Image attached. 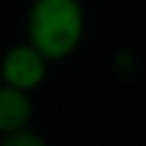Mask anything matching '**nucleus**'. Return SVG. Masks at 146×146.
I'll list each match as a JSON object with an SVG mask.
<instances>
[{
  "label": "nucleus",
  "instance_id": "obj_1",
  "mask_svg": "<svg viewBox=\"0 0 146 146\" xmlns=\"http://www.w3.org/2000/svg\"><path fill=\"white\" fill-rule=\"evenodd\" d=\"M87 14L81 0H33L25 19V41L49 62L68 60L84 41Z\"/></svg>",
  "mask_w": 146,
  "mask_h": 146
},
{
  "label": "nucleus",
  "instance_id": "obj_2",
  "mask_svg": "<svg viewBox=\"0 0 146 146\" xmlns=\"http://www.w3.org/2000/svg\"><path fill=\"white\" fill-rule=\"evenodd\" d=\"M46 73H49V60L27 41L5 49L0 57V81L14 89H22V92L33 95L46 81Z\"/></svg>",
  "mask_w": 146,
  "mask_h": 146
},
{
  "label": "nucleus",
  "instance_id": "obj_3",
  "mask_svg": "<svg viewBox=\"0 0 146 146\" xmlns=\"http://www.w3.org/2000/svg\"><path fill=\"white\" fill-rule=\"evenodd\" d=\"M33 122V100L30 92L0 84V135L25 130Z\"/></svg>",
  "mask_w": 146,
  "mask_h": 146
},
{
  "label": "nucleus",
  "instance_id": "obj_4",
  "mask_svg": "<svg viewBox=\"0 0 146 146\" xmlns=\"http://www.w3.org/2000/svg\"><path fill=\"white\" fill-rule=\"evenodd\" d=\"M0 146H49V141L41 133H35L33 127H25V130L0 135Z\"/></svg>",
  "mask_w": 146,
  "mask_h": 146
},
{
  "label": "nucleus",
  "instance_id": "obj_5",
  "mask_svg": "<svg viewBox=\"0 0 146 146\" xmlns=\"http://www.w3.org/2000/svg\"><path fill=\"white\" fill-rule=\"evenodd\" d=\"M0 84H3V81H0Z\"/></svg>",
  "mask_w": 146,
  "mask_h": 146
}]
</instances>
